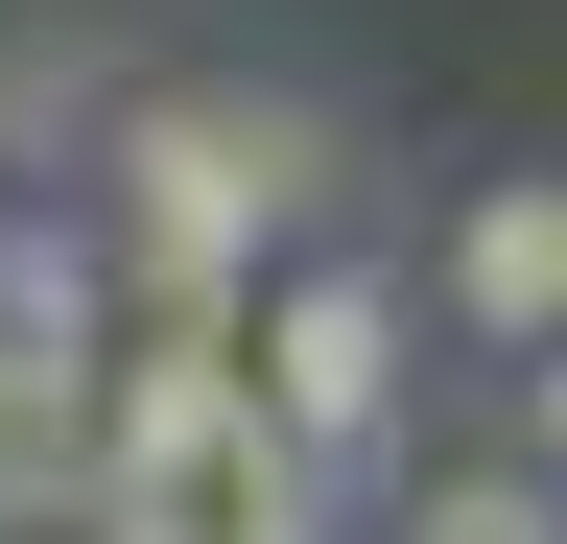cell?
I'll return each mask as SVG.
<instances>
[{
  "label": "cell",
  "mask_w": 567,
  "mask_h": 544,
  "mask_svg": "<svg viewBox=\"0 0 567 544\" xmlns=\"http://www.w3.org/2000/svg\"><path fill=\"white\" fill-rule=\"evenodd\" d=\"M95 237H118V308L237 331L260 260L331 237V143H308L284 95H118V119H95Z\"/></svg>",
  "instance_id": "cell-1"
},
{
  "label": "cell",
  "mask_w": 567,
  "mask_h": 544,
  "mask_svg": "<svg viewBox=\"0 0 567 544\" xmlns=\"http://www.w3.org/2000/svg\"><path fill=\"white\" fill-rule=\"evenodd\" d=\"M237 379H260V427H284V450L379 473V450H402V260L284 237L260 285H237Z\"/></svg>",
  "instance_id": "cell-2"
},
{
  "label": "cell",
  "mask_w": 567,
  "mask_h": 544,
  "mask_svg": "<svg viewBox=\"0 0 567 544\" xmlns=\"http://www.w3.org/2000/svg\"><path fill=\"white\" fill-rule=\"evenodd\" d=\"M425 285H450V331H473V356H544V331H567V166H520V189H473Z\"/></svg>",
  "instance_id": "cell-3"
},
{
  "label": "cell",
  "mask_w": 567,
  "mask_h": 544,
  "mask_svg": "<svg viewBox=\"0 0 567 544\" xmlns=\"http://www.w3.org/2000/svg\"><path fill=\"white\" fill-rule=\"evenodd\" d=\"M95 497V356H48V331H0V544Z\"/></svg>",
  "instance_id": "cell-4"
},
{
  "label": "cell",
  "mask_w": 567,
  "mask_h": 544,
  "mask_svg": "<svg viewBox=\"0 0 567 544\" xmlns=\"http://www.w3.org/2000/svg\"><path fill=\"white\" fill-rule=\"evenodd\" d=\"M379 544H567V473H544L520 427H496V450H425V473H402V521H379Z\"/></svg>",
  "instance_id": "cell-5"
},
{
  "label": "cell",
  "mask_w": 567,
  "mask_h": 544,
  "mask_svg": "<svg viewBox=\"0 0 567 544\" xmlns=\"http://www.w3.org/2000/svg\"><path fill=\"white\" fill-rule=\"evenodd\" d=\"M71 544H213V521H189V473H95V497H71Z\"/></svg>",
  "instance_id": "cell-6"
},
{
  "label": "cell",
  "mask_w": 567,
  "mask_h": 544,
  "mask_svg": "<svg viewBox=\"0 0 567 544\" xmlns=\"http://www.w3.org/2000/svg\"><path fill=\"white\" fill-rule=\"evenodd\" d=\"M496 379H520V402H496V427H520V450L567 473V331H544V356H496Z\"/></svg>",
  "instance_id": "cell-7"
},
{
  "label": "cell",
  "mask_w": 567,
  "mask_h": 544,
  "mask_svg": "<svg viewBox=\"0 0 567 544\" xmlns=\"http://www.w3.org/2000/svg\"><path fill=\"white\" fill-rule=\"evenodd\" d=\"M354 544H379V521H354Z\"/></svg>",
  "instance_id": "cell-8"
}]
</instances>
